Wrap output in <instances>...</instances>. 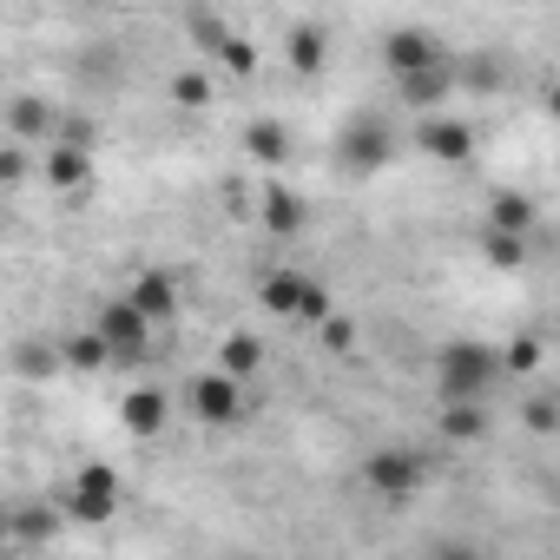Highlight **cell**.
I'll return each mask as SVG.
<instances>
[{
    "label": "cell",
    "instance_id": "52a82bcc",
    "mask_svg": "<svg viewBox=\"0 0 560 560\" xmlns=\"http://www.w3.org/2000/svg\"><path fill=\"white\" fill-rule=\"evenodd\" d=\"M67 514H80V521H113V514H119V475H113L106 462L80 468V475H73V494H67Z\"/></svg>",
    "mask_w": 560,
    "mask_h": 560
},
{
    "label": "cell",
    "instance_id": "4316f807",
    "mask_svg": "<svg viewBox=\"0 0 560 560\" xmlns=\"http://www.w3.org/2000/svg\"><path fill=\"white\" fill-rule=\"evenodd\" d=\"M54 139H60V145H86V152H93L100 126H93V119H60V126H54ZM54 139H47V145H54Z\"/></svg>",
    "mask_w": 560,
    "mask_h": 560
},
{
    "label": "cell",
    "instance_id": "484cf974",
    "mask_svg": "<svg viewBox=\"0 0 560 560\" xmlns=\"http://www.w3.org/2000/svg\"><path fill=\"white\" fill-rule=\"evenodd\" d=\"M527 257V237H508V231H488V264H501V270H514Z\"/></svg>",
    "mask_w": 560,
    "mask_h": 560
},
{
    "label": "cell",
    "instance_id": "83f0119b",
    "mask_svg": "<svg viewBox=\"0 0 560 560\" xmlns=\"http://www.w3.org/2000/svg\"><path fill=\"white\" fill-rule=\"evenodd\" d=\"M27 152H34V145H21V139H8V145H0V185L27 178Z\"/></svg>",
    "mask_w": 560,
    "mask_h": 560
},
{
    "label": "cell",
    "instance_id": "7402d4cb",
    "mask_svg": "<svg viewBox=\"0 0 560 560\" xmlns=\"http://www.w3.org/2000/svg\"><path fill=\"white\" fill-rule=\"evenodd\" d=\"M311 330L324 337V350H330V357H350V350H357V324H350V317H337V311H324Z\"/></svg>",
    "mask_w": 560,
    "mask_h": 560
},
{
    "label": "cell",
    "instance_id": "e0dca14e",
    "mask_svg": "<svg viewBox=\"0 0 560 560\" xmlns=\"http://www.w3.org/2000/svg\"><path fill=\"white\" fill-rule=\"evenodd\" d=\"M488 231H508V237H534V205H527L521 191L494 198V205H488Z\"/></svg>",
    "mask_w": 560,
    "mask_h": 560
},
{
    "label": "cell",
    "instance_id": "277c9868",
    "mask_svg": "<svg viewBox=\"0 0 560 560\" xmlns=\"http://www.w3.org/2000/svg\"><path fill=\"white\" fill-rule=\"evenodd\" d=\"M93 330H100V343H106L113 363H145L152 357V337H159V324L145 311H132L126 298H106V311L93 317Z\"/></svg>",
    "mask_w": 560,
    "mask_h": 560
},
{
    "label": "cell",
    "instance_id": "7c38bea8",
    "mask_svg": "<svg viewBox=\"0 0 560 560\" xmlns=\"http://www.w3.org/2000/svg\"><path fill=\"white\" fill-rule=\"evenodd\" d=\"M47 185L54 191H67V198H80V191H93V152L86 145H47Z\"/></svg>",
    "mask_w": 560,
    "mask_h": 560
},
{
    "label": "cell",
    "instance_id": "5b68a950",
    "mask_svg": "<svg viewBox=\"0 0 560 560\" xmlns=\"http://www.w3.org/2000/svg\"><path fill=\"white\" fill-rule=\"evenodd\" d=\"M363 488H370L376 501H389V508L416 501V488H422V455H409V448H370V455H363Z\"/></svg>",
    "mask_w": 560,
    "mask_h": 560
},
{
    "label": "cell",
    "instance_id": "2e32d148",
    "mask_svg": "<svg viewBox=\"0 0 560 560\" xmlns=\"http://www.w3.org/2000/svg\"><path fill=\"white\" fill-rule=\"evenodd\" d=\"M284 54H291V67L298 73H324V54H330V40H324V27H291V40H284Z\"/></svg>",
    "mask_w": 560,
    "mask_h": 560
},
{
    "label": "cell",
    "instance_id": "ba28073f",
    "mask_svg": "<svg viewBox=\"0 0 560 560\" xmlns=\"http://www.w3.org/2000/svg\"><path fill=\"white\" fill-rule=\"evenodd\" d=\"M448 54H442V40L429 34V27H396L389 40H383V67L402 80V73H422V67H442Z\"/></svg>",
    "mask_w": 560,
    "mask_h": 560
},
{
    "label": "cell",
    "instance_id": "30bf717a",
    "mask_svg": "<svg viewBox=\"0 0 560 560\" xmlns=\"http://www.w3.org/2000/svg\"><path fill=\"white\" fill-rule=\"evenodd\" d=\"M257 211H264V231H270V237H298V231L311 224V205H304L291 185H264V191H257Z\"/></svg>",
    "mask_w": 560,
    "mask_h": 560
},
{
    "label": "cell",
    "instance_id": "ac0fdd59",
    "mask_svg": "<svg viewBox=\"0 0 560 560\" xmlns=\"http://www.w3.org/2000/svg\"><path fill=\"white\" fill-rule=\"evenodd\" d=\"M244 152H250L257 165H277V159L291 152V139H284V126H277V119H250V126H244Z\"/></svg>",
    "mask_w": 560,
    "mask_h": 560
},
{
    "label": "cell",
    "instance_id": "ffe728a7",
    "mask_svg": "<svg viewBox=\"0 0 560 560\" xmlns=\"http://www.w3.org/2000/svg\"><path fill=\"white\" fill-rule=\"evenodd\" d=\"M257 363H264V343H257V337L237 330V337L218 343V370H231V376H257Z\"/></svg>",
    "mask_w": 560,
    "mask_h": 560
},
{
    "label": "cell",
    "instance_id": "d4e9b609",
    "mask_svg": "<svg viewBox=\"0 0 560 560\" xmlns=\"http://www.w3.org/2000/svg\"><path fill=\"white\" fill-rule=\"evenodd\" d=\"M211 54L224 60V73H244V80L257 73V54H250V40H244V34H224V40H218Z\"/></svg>",
    "mask_w": 560,
    "mask_h": 560
},
{
    "label": "cell",
    "instance_id": "8fae6325",
    "mask_svg": "<svg viewBox=\"0 0 560 560\" xmlns=\"http://www.w3.org/2000/svg\"><path fill=\"white\" fill-rule=\"evenodd\" d=\"M126 304L145 311L152 324H165V317L178 311V277H172V270H139L132 284H126Z\"/></svg>",
    "mask_w": 560,
    "mask_h": 560
},
{
    "label": "cell",
    "instance_id": "44dd1931",
    "mask_svg": "<svg viewBox=\"0 0 560 560\" xmlns=\"http://www.w3.org/2000/svg\"><path fill=\"white\" fill-rule=\"evenodd\" d=\"M60 363H67V370H106L113 357H106L100 330H80V337H67V343H60Z\"/></svg>",
    "mask_w": 560,
    "mask_h": 560
},
{
    "label": "cell",
    "instance_id": "cb8c5ba5",
    "mask_svg": "<svg viewBox=\"0 0 560 560\" xmlns=\"http://www.w3.org/2000/svg\"><path fill=\"white\" fill-rule=\"evenodd\" d=\"M14 363H21V376H54V370H60V343H47V337H40V343H21Z\"/></svg>",
    "mask_w": 560,
    "mask_h": 560
},
{
    "label": "cell",
    "instance_id": "6da1fadb",
    "mask_svg": "<svg viewBox=\"0 0 560 560\" xmlns=\"http://www.w3.org/2000/svg\"><path fill=\"white\" fill-rule=\"evenodd\" d=\"M501 376H508V370H501V350H488V343H475V337H462V343H448V350L435 357V389H442V402H481Z\"/></svg>",
    "mask_w": 560,
    "mask_h": 560
},
{
    "label": "cell",
    "instance_id": "9a60e30c",
    "mask_svg": "<svg viewBox=\"0 0 560 560\" xmlns=\"http://www.w3.org/2000/svg\"><path fill=\"white\" fill-rule=\"evenodd\" d=\"M416 145H422L429 159H468V145H475V132H468L462 119H429V126L416 132Z\"/></svg>",
    "mask_w": 560,
    "mask_h": 560
},
{
    "label": "cell",
    "instance_id": "7a4b0ae2",
    "mask_svg": "<svg viewBox=\"0 0 560 560\" xmlns=\"http://www.w3.org/2000/svg\"><path fill=\"white\" fill-rule=\"evenodd\" d=\"M257 304L270 311V317H284V324H317L324 311H330V291L317 284L311 270H270L264 284H257Z\"/></svg>",
    "mask_w": 560,
    "mask_h": 560
},
{
    "label": "cell",
    "instance_id": "9c48e42d",
    "mask_svg": "<svg viewBox=\"0 0 560 560\" xmlns=\"http://www.w3.org/2000/svg\"><path fill=\"white\" fill-rule=\"evenodd\" d=\"M54 126H60V113H54L40 93H14V100H8V139H21V145H47Z\"/></svg>",
    "mask_w": 560,
    "mask_h": 560
},
{
    "label": "cell",
    "instance_id": "f546056e",
    "mask_svg": "<svg viewBox=\"0 0 560 560\" xmlns=\"http://www.w3.org/2000/svg\"><path fill=\"white\" fill-rule=\"evenodd\" d=\"M540 363V337H521V343H508V357H501V370H534Z\"/></svg>",
    "mask_w": 560,
    "mask_h": 560
},
{
    "label": "cell",
    "instance_id": "603a6c76",
    "mask_svg": "<svg viewBox=\"0 0 560 560\" xmlns=\"http://www.w3.org/2000/svg\"><path fill=\"white\" fill-rule=\"evenodd\" d=\"M172 100H178V106H211V73H205V67L172 73Z\"/></svg>",
    "mask_w": 560,
    "mask_h": 560
},
{
    "label": "cell",
    "instance_id": "f1b7e54d",
    "mask_svg": "<svg viewBox=\"0 0 560 560\" xmlns=\"http://www.w3.org/2000/svg\"><path fill=\"white\" fill-rule=\"evenodd\" d=\"M527 422H534V435H553V429H560V409H553V396H527Z\"/></svg>",
    "mask_w": 560,
    "mask_h": 560
},
{
    "label": "cell",
    "instance_id": "8992f818",
    "mask_svg": "<svg viewBox=\"0 0 560 560\" xmlns=\"http://www.w3.org/2000/svg\"><path fill=\"white\" fill-rule=\"evenodd\" d=\"M337 159H343V172H357V178L383 172V165L396 159V132H389V119H376V113L350 119V126H343V145H337Z\"/></svg>",
    "mask_w": 560,
    "mask_h": 560
},
{
    "label": "cell",
    "instance_id": "4fadbf2b",
    "mask_svg": "<svg viewBox=\"0 0 560 560\" xmlns=\"http://www.w3.org/2000/svg\"><path fill=\"white\" fill-rule=\"evenodd\" d=\"M396 93H402L409 106H442V100L455 93V60L422 67V73H402V80H396Z\"/></svg>",
    "mask_w": 560,
    "mask_h": 560
},
{
    "label": "cell",
    "instance_id": "d6986e66",
    "mask_svg": "<svg viewBox=\"0 0 560 560\" xmlns=\"http://www.w3.org/2000/svg\"><path fill=\"white\" fill-rule=\"evenodd\" d=\"M481 429H488L481 402H442V435L448 442H481Z\"/></svg>",
    "mask_w": 560,
    "mask_h": 560
},
{
    "label": "cell",
    "instance_id": "4dcf8cb0",
    "mask_svg": "<svg viewBox=\"0 0 560 560\" xmlns=\"http://www.w3.org/2000/svg\"><path fill=\"white\" fill-rule=\"evenodd\" d=\"M14 547V521H8V508H0V553Z\"/></svg>",
    "mask_w": 560,
    "mask_h": 560
},
{
    "label": "cell",
    "instance_id": "5bb4252c",
    "mask_svg": "<svg viewBox=\"0 0 560 560\" xmlns=\"http://www.w3.org/2000/svg\"><path fill=\"white\" fill-rule=\"evenodd\" d=\"M119 422H126V435L152 442V435L165 429V389H132V396L119 402Z\"/></svg>",
    "mask_w": 560,
    "mask_h": 560
},
{
    "label": "cell",
    "instance_id": "3957f363",
    "mask_svg": "<svg viewBox=\"0 0 560 560\" xmlns=\"http://www.w3.org/2000/svg\"><path fill=\"white\" fill-rule=\"evenodd\" d=\"M185 402H191V416H198L205 429H237V422L250 416V389H244V376H231V370H205V376H191Z\"/></svg>",
    "mask_w": 560,
    "mask_h": 560
}]
</instances>
